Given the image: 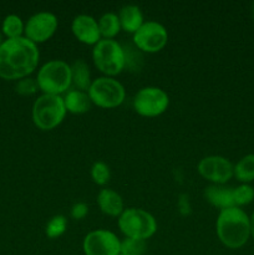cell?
<instances>
[{
  "mask_svg": "<svg viewBox=\"0 0 254 255\" xmlns=\"http://www.w3.org/2000/svg\"><path fill=\"white\" fill-rule=\"evenodd\" d=\"M249 219H251V236L254 239V213L252 214V217Z\"/></svg>",
  "mask_w": 254,
  "mask_h": 255,
  "instance_id": "83f0119b",
  "label": "cell"
},
{
  "mask_svg": "<svg viewBox=\"0 0 254 255\" xmlns=\"http://www.w3.org/2000/svg\"><path fill=\"white\" fill-rule=\"evenodd\" d=\"M198 173L213 184H224L234 176V166L223 156H207L199 161Z\"/></svg>",
  "mask_w": 254,
  "mask_h": 255,
  "instance_id": "8fae6325",
  "label": "cell"
},
{
  "mask_svg": "<svg viewBox=\"0 0 254 255\" xmlns=\"http://www.w3.org/2000/svg\"><path fill=\"white\" fill-rule=\"evenodd\" d=\"M67 228V219L65 218L64 216L59 214V216H54L46 224V236L49 238L55 239V238H59L61 237L62 234L66 232Z\"/></svg>",
  "mask_w": 254,
  "mask_h": 255,
  "instance_id": "7402d4cb",
  "label": "cell"
},
{
  "mask_svg": "<svg viewBox=\"0 0 254 255\" xmlns=\"http://www.w3.org/2000/svg\"><path fill=\"white\" fill-rule=\"evenodd\" d=\"M234 177L247 184L254 179V154H247L234 166Z\"/></svg>",
  "mask_w": 254,
  "mask_h": 255,
  "instance_id": "ffe728a7",
  "label": "cell"
},
{
  "mask_svg": "<svg viewBox=\"0 0 254 255\" xmlns=\"http://www.w3.org/2000/svg\"><path fill=\"white\" fill-rule=\"evenodd\" d=\"M71 30L79 41L87 45H96L101 40L99 24L95 17L87 14H80L74 17Z\"/></svg>",
  "mask_w": 254,
  "mask_h": 255,
  "instance_id": "4fadbf2b",
  "label": "cell"
},
{
  "mask_svg": "<svg viewBox=\"0 0 254 255\" xmlns=\"http://www.w3.org/2000/svg\"><path fill=\"white\" fill-rule=\"evenodd\" d=\"M56 15L50 11H39L29 17L25 24V37L35 44L49 40L57 29Z\"/></svg>",
  "mask_w": 254,
  "mask_h": 255,
  "instance_id": "7c38bea8",
  "label": "cell"
},
{
  "mask_svg": "<svg viewBox=\"0 0 254 255\" xmlns=\"http://www.w3.org/2000/svg\"><path fill=\"white\" fill-rule=\"evenodd\" d=\"M94 64L106 76L120 74L126 66V56L121 44L114 39H101L92 49Z\"/></svg>",
  "mask_w": 254,
  "mask_h": 255,
  "instance_id": "5b68a950",
  "label": "cell"
},
{
  "mask_svg": "<svg viewBox=\"0 0 254 255\" xmlns=\"http://www.w3.org/2000/svg\"><path fill=\"white\" fill-rule=\"evenodd\" d=\"M39 86H37L36 80L31 79V77H24V79L19 80L16 84V90L17 94L22 95V96H30V95H34L37 91Z\"/></svg>",
  "mask_w": 254,
  "mask_h": 255,
  "instance_id": "484cf974",
  "label": "cell"
},
{
  "mask_svg": "<svg viewBox=\"0 0 254 255\" xmlns=\"http://www.w3.org/2000/svg\"><path fill=\"white\" fill-rule=\"evenodd\" d=\"M120 255H125V254H120Z\"/></svg>",
  "mask_w": 254,
  "mask_h": 255,
  "instance_id": "4dcf8cb0",
  "label": "cell"
},
{
  "mask_svg": "<svg viewBox=\"0 0 254 255\" xmlns=\"http://www.w3.org/2000/svg\"><path fill=\"white\" fill-rule=\"evenodd\" d=\"M64 104L67 112L74 115H81L91 109V100L87 92L72 89L66 92L64 96Z\"/></svg>",
  "mask_w": 254,
  "mask_h": 255,
  "instance_id": "e0dca14e",
  "label": "cell"
},
{
  "mask_svg": "<svg viewBox=\"0 0 254 255\" xmlns=\"http://www.w3.org/2000/svg\"><path fill=\"white\" fill-rule=\"evenodd\" d=\"M91 177L95 183L99 186H104L110 181V177H111L110 167L102 161L95 162L91 167Z\"/></svg>",
  "mask_w": 254,
  "mask_h": 255,
  "instance_id": "cb8c5ba5",
  "label": "cell"
},
{
  "mask_svg": "<svg viewBox=\"0 0 254 255\" xmlns=\"http://www.w3.org/2000/svg\"><path fill=\"white\" fill-rule=\"evenodd\" d=\"M70 213H71V217L74 219H77V221L84 219L89 214V206L86 203H84V202H77V203H75L71 207Z\"/></svg>",
  "mask_w": 254,
  "mask_h": 255,
  "instance_id": "4316f807",
  "label": "cell"
},
{
  "mask_svg": "<svg viewBox=\"0 0 254 255\" xmlns=\"http://www.w3.org/2000/svg\"><path fill=\"white\" fill-rule=\"evenodd\" d=\"M234 204L236 207L246 206L254 199V189L249 184H241L237 188H233Z\"/></svg>",
  "mask_w": 254,
  "mask_h": 255,
  "instance_id": "d4e9b609",
  "label": "cell"
},
{
  "mask_svg": "<svg viewBox=\"0 0 254 255\" xmlns=\"http://www.w3.org/2000/svg\"><path fill=\"white\" fill-rule=\"evenodd\" d=\"M146 251V241L143 239L125 238L121 242V254L142 255Z\"/></svg>",
  "mask_w": 254,
  "mask_h": 255,
  "instance_id": "603a6c76",
  "label": "cell"
},
{
  "mask_svg": "<svg viewBox=\"0 0 254 255\" xmlns=\"http://www.w3.org/2000/svg\"><path fill=\"white\" fill-rule=\"evenodd\" d=\"M97 204L102 213L110 217H120L124 208V199L116 191L110 188H104L97 194Z\"/></svg>",
  "mask_w": 254,
  "mask_h": 255,
  "instance_id": "9a60e30c",
  "label": "cell"
},
{
  "mask_svg": "<svg viewBox=\"0 0 254 255\" xmlns=\"http://www.w3.org/2000/svg\"><path fill=\"white\" fill-rule=\"evenodd\" d=\"M71 66L72 86L80 91H89L91 86V74L90 69L84 60H76Z\"/></svg>",
  "mask_w": 254,
  "mask_h": 255,
  "instance_id": "ac0fdd59",
  "label": "cell"
},
{
  "mask_svg": "<svg viewBox=\"0 0 254 255\" xmlns=\"http://www.w3.org/2000/svg\"><path fill=\"white\" fill-rule=\"evenodd\" d=\"M119 19L121 29L127 32H132V34H134L144 22L141 9L137 5L132 4L125 5L120 9Z\"/></svg>",
  "mask_w": 254,
  "mask_h": 255,
  "instance_id": "2e32d148",
  "label": "cell"
},
{
  "mask_svg": "<svg viewBox=\"0 0 254 255\" xmlns=\"http://www.w3.org/2000/svg\"><path fill=\"white\" fill-rule=\"evenodd\" d=\"M168 40L167 29L159 22L144 21L133 34V42L137 49L144 52H157L163 49Z\"/></svg>",
  "mask_w": 254,
  "mask_h": 255,
  "instance_id": "9c48e42d",
  "label": "cell"
},
{
  "mask_svg": "<svg viewBox=\"0 0 254 255\" xmlns=\"http://www.w3.org/2000/svg\"><path fill=\"white\" fill-rule=\"evenodd\" d=\"M87 94L92 104L102 109H114V107L120 106L125 101V96H126L124 85L110 76L95 79Z\"/></svg>",
  "mask_w": 254,
  "mask_h": 255,
  "instance_id": "52a82bcc",
  "label": "cell"
},
{
  "mask_svg": "<svg viewBox=\"0 0 254 255\" xmlns=\"http://www.w3.org/2000/svg\"><path fill=\"white\" fill-rule=\"evenodd\" d=\"M40 52L37 45L21 36L6 39L0 46V77L21 80L37 67Z\"/></svg>",
  "mask_w": 254,
  "mask_h": 255,
  "instance_id": "6da1fadb",
  "label": "cell"
},
{
  "mask_svg": "<svg viewBox=\"0 0 254 255\" xmlns=\"http://www.w3.org/2000/svg\"><path fill=\"white\" fill-rule=\"evenodd\" d=\"M252 14H253V17H254V2L253 5H252Z\"/></svg>",
  "mask_w": 254,
  "mask_h": 255,
  "instance_id": "f1b7e54d",
  "label": "cell"
},
{
  "mask_svg": "<svg viewBox=\"0 0 254 255\" xmlns=\"http://www.w3.org/2000/svg\"><path fill=\"white\" fill-rule=\"evenodd\" d=\"M1 44H2V36L1 34H0V46H1Z\"/></svg>",
  "mask_w": 254,
  "mask_h": 255,
  "instance_id": "f546056e",
  "label": "cell"
},
{
  "mask_svg": "<svg viewBox=\"0 0 254 255\" xmlns=\"http://www.w3.org/2000/svg\"><path fill=\"white\" fill-rule=\"evenodd\" d=\"M82 248L85 255H120L121 241L114 232L97 229L87 233Z\"/></svg>",
  "mask_w": 254,
  "mask_h": 255,
  "instance_id": "30bf717a",
  "label": "cell"
},
{
  "mask_svg": "<svg viewBox=\"0 0 254 255\" xmlns=\"http://www.w3.org/2000/svg\"><path fill=\"white\" fill-rule=\"evenodd\" d=\"M36 82L44 94L61 96L72 85L71 66L64 60H50L40 67Z\"/></svg>",
  "mask_w": 254,
  "mask_h": 255,
  "instance_id": "3957f363",
  "label": "cell"
},
{
  "mask_svg": "<svg viewBox=\"0 0 254 255\" xmlns=\"http://www.w3.org/2000/svg\"><path fill=\"white\" fill-rule=\"evenodd\" d=\"M66 112L64 97L60 95L42 94L32 106V121L37 128L49 131L61 124Z\"/></svg>",
  "mask_w": 254,
  "mask_h": 255,
  "instance_id": "277c9868",
  "label": "cell"
},
{
  "mask_svg": "<svg viewBox=\"0 0 254 255\" xmlns=\"http://www.w3.org/2000/svg\"><path fill=\"white\" fill-rule=\"evenodd\" d=\"M100 34L104 39H114L121 30V24H120L119 15L115 12H105L99 20Z\"/></svg>",
  "mask_w": 254,
  "mask_h": 255,
  "instance_id": "d6986e66",
  "label": "cell"
},
{
  "mask_svg": "<svg viewBox=\"0 0 254 255\" xmlns=\"http://www.w3.org/2000/svg\"><path fill=\"white\" fill-rule=\"evenodd\" d=\"M117 223L126 238L146 241L157 232V222L154 217L139 208L125 209L117 219Z\"/></svg>",
  "mask_w": 254,
  "mask_h": 255,
  "instance_id": "8992f818",
  "label": "cell"
},
{
  "mask_svg": "<svg viewBox=\"0 0 254 255\" xmlns=\"http://www.w3.org/2000/svg\"><path fill=\"white\" fill-rule=\"evenodd\" d=\"M219 241L231 249H238L251 237V219L239 207L222 209L216 223Z\"/></svg>",
  "mask_w": 254,
  "mask_h": 255,
  "instance_id": "7a4b0ae2",
  "label": "cell"
},
{
  "mask_svg": "<svg viewBox=\"0 0 254 255\" xmlns=\"http://www.w3.org/2000/svg\"><path fill=\"white\" fill-rule=\"evenodd\" d=\"M169 105L166 91L156 86H146L138 90L133 99V109L143 117H156L163 114Z\"/></svg>",
  "mask_w": 254,
  "mask_h": 255,
  "instance_id": "ba28073f",
  "label": "cell"
},
{
  "mask_svg": "<svg viewBox=\"0 0 254 255\" xmlns=\"http://www.w3.org/2000/svg\"><path fill=\"white\" fill-rule=\"evenodd\" d=\"M2 34L7 37V39H16V37H21L22 32L25 30V25L22 22L21 17L17 16L15 14L7 15L2 21Z\"/></svg>",
  "mask_w": 254,
  "mask_h": 255,
  "instance_id": "44dd1931",
  "label": "cell"
},
{
  "mask_svg": "<svg viewBox=\"0 0 254 255\" xmlns=\"http://www.w3.org/2000/svg\"><path fill=\"white\" fill-rule=\"evenodd\" d=\"M204 198L212 206L217 207L221 211L222 209L231 208V207H236L233 188L224 186V184H211V186L207 187L204 189Z\"/></svg>",
  "mask_w": 254,
  "mask_h": 255,
  "instance_id": "5bb4252c",
  "label": "cell"
}]
</instances>
